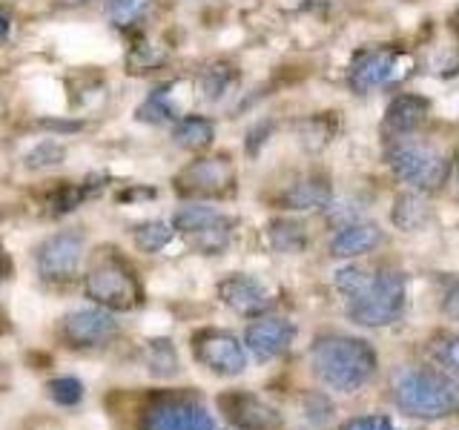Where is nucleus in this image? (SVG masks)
<instances>
[{"label":"nucleus","mask_w":459,"mask_h":430,"mask_svg":"<svg viewBox=\"0 0 459 430\" xmlns=\"http://www.w3.org/2000/svg\"><path fill=\"white\" fill-rule=\"evenodd\" d=\"M310 365L327 387L353 393L377 373V350L365 339L330 333L313 341Z\"/></svg>","instance_id":"1"},{"label":"nucleus","mask_w":459,"mask_h":430,"mask_svg":"<svg viewBox=\"0 0 459 430\" xmlns=\"http://www.w3.org/2000/svg\"><path fill=\"white\" fill-rule=\"evenodd\" d=\"M394 399L416 419H445L459 413V382L442 370H408L396 379Z\"/></svg>","instance_id":"2"},{"label":"nucleus","mask_w":459,"mask_h":430,"mask_svg":"<svg viewBox=\"0 0 459 430\" xmlns=\"http://www.w3.org/2000/svg\"><path fill=\"white\" fill-rule=\"evenodd\" d=\"M405 307V276L402 272H377L362 296L351 298L348 315L362 327L391 324Z\"/></svg>","instance_id":"3"},{"label":"nucleus","mask_w":459,"mask_h":430,"mask_svg":"<svg viewBox=\"0 0 459 430\" xmlns=\"http://www.w3.org/2000/svg\"><path fill=\"white\" fill-rule=\"evenodd\" d=\"M391 169L402 181L416 184L420 190H437L439 184H445L448 176V164L420 141H405L396 143L391 150Z\"/></svg>","instance_id":"4"},{"label":"nucleus","mask_w":459,"mask_h":430,"mask_svg":"<svg viewBox=\"0 0 459 430\" xmlns=\"http://www.w3.org/2000/svg\"><path fill=\"white\" fill-rule=\"evenodd\" d=\"M86 296L107 310H129L138 305L141 290H138V281L133 279V272L126 267L115 262H104L92 267L90 276H86Z\"/></svg>","instance_id":"5"},{"label":"nucleus","mask_w":459,"mask_h":430,"mask_svg":"<svg viewBox=\"0 0 459 430\" xmlns=\"http://www.w3.org/2000/svg\"><path fill=\"white\" fill-rule=\"evenodd\" d=\"M141 430H215V422L198 401L158 399L141 413Z\"/></svg>","instance_id":"6"},{"label":"nucleus","mask_w":459,"mask_h":430,"mask_svg":"<svg viewBox=\"0 0 459 430\" xmlns=\"http://www.w3.org/2000/svg\"><path fill=\"white\" fill-rule=\"evenodd\" d=\"M83 258V236L75 229L55 233L38 247V270L49 281H66L78 272Z\"/></svg>","instance_id":"7"},{"label":"nucleus","mask_w":459,"mask_h":430,"mask_svg":"<svg viewBox=\"0 0 459 430\" xmlns=\"http://www.w3.org/2000/svg\"><path fill=\"white\" fill-rule=\"evenodd\" d=\"M195 356L201 365L219 373V376H238L247 367L244 344L233 333H224V330H204V333H198Z\"/></svg>","instance_id":"8"},{"label":"nucleus","mask_w":459,"mask_h":430,"mask_svg":"<svg viewBox=\"0 0 459 430\" xmlns=\"http://www.w3.org/2000/svg\"><path fill=\"white\" fill-rule=\"evenodd\" d=\"M219 410L227 416V422L236 430H281L284 419L276 408H270L264 399L253 393H221L219 396Z\"/></svg>","instance_id":"9"},{"label":"nucleus","mask_w":459,"mask_h":430,"mask_svg":"<svg viewBox=\"0 0 459 430\" xmlns=\"http://www.w3.org/2000/svg\"><path fill=\"white\" fill-rule=\"evenodd\" d=\"M176 186L184 195H227L233 190V169L224 158H201L181 169Z\"/></svg>","instance_id":"10"},{"label":"nucleus","mask_w":459,"mask_h":430,"mask_svg":"<svg viewBox=\"0 0 459 430\" xmlns=\"http://www.w3.org/2000/svg\"><path fill=\"white\" fill-rule=\"evenodd\" d=\"M115 330H118L115 315L100 307H83V310L69 313L61 324V333L72 348H95V344H104L107 339L115 336Z\"/></svg>","instance_id":"11"},{"label":"nucleus","mask_w":459,"mask_h":430,"mask_svg":"<svg viewBox=\"0 0 459 430\" xmlns=\"http://www.w3.org/2000/svg\"><path fill=\"white\" fill-rule=\"evenodd\" d=\"M293 339H296V327L287 319H255L247 327V333H244V344L262 362L281 356L293 344Z\"/></svg>","instance_id":"12"},{"label":"nucleus","mask_w":459,"mask_h":430,"mask_svg":"<svg viewBox=\"0 0 459 430\" xmlns=\"http://www.w3.org/2000/svg\"><path fill=\"white\" fill-rule=\"evenodd\" d=\"M219 298L230 310H236L241 315H258L270 307L267 290L250 276H227L219 284Z\"/></svg>","instance_id":"13"},{"label":"nucleus","mask_w":459,"mask_h":430,"mask_svg":"<svg viewBox=\"0 0 459 430\" xmlns=\"http://www.w3.org/2000/svg\"><path fill=\"white\" fill-rule=\"evenodd\" d=\"M396 49H373L365 52L351 69V86L356 92H370L373 86H382L387 78L394 75L396 66Z\"/></svg>","instance_id":"14"},{"label":"nucleus","mask_w":459,"mask_h":430,"mask_svg":"<svg viewBox=\"0 0 459 430\" xmlns=\"http://www.w3.org/2000/svg\"><path fill=\"white\" fill-rule=\"evenodd\" d=\"M382 229L377 224H368V221H359V224H351L339 229L330 241V253L336 258H356V255H365L370 253L373 247H379L382 244Z\"/></svg>","instance_id":"15"},{"label":"nucleus","mask_w":459,"mask_h":430,"mask_svg":"<svg viewBox=\"0 0 459 430\" xmlns=\"http://www.w3.org/2000/svg\"><path fill=\"white\" fill-rule=\"evenodd\" d=\"M428 100L420 95H399L391 100V107L385 112V126L391 133H411V129L420 126L428 118Z\"/></svg>","instance_id":"16"},{"label":"nucleus","mask_w":459,"mask_h":430,"mask_svg":"<svg viewBox=\"0 0 459 430\" xmlns=\"http://www.w3.org/2000/svg\"><path fill=\"white\" fill-rule=\"evenodd\" d=\"M391 221L402 233H416L430 221V204L428 198L420 193H402L394 198V210H391Z\"/></svg>","instance_id":"17"},{"label":"nucleus","mask_w":459,"mask_h":430,"mask_svg":"<svg viewBox=\"0 0 459 430\" xmlns=\"http://www.w3.org/2000/svg\"><path fill=\"white\" fill-rule=\"evenodd\" d=\"M281 204L293 212H307V210H322L330 204V186L325 181H316V178H307V181H299L293 184L290 190L281 195Z\"/></svg>","instance_id":"18"},{"label":"nucleus","mask_w":459,"mask_h":430,"mask_svg":"<svg viewBox=\"0 0 459 430\" xmlns=\"http://www.w3.org/2000/svg\"><path fill=\"white\" fill-rule=\"evenodd\" d=\"M215 138V126L212 121L201 118V115H186V118H181L176 124V129H172V141H176V147L181 150H207L210 143Z\"/></svg>","instance_id":"19"},{"label":"nucleus","mask_w":459,"mask_h":430,"mask_svg":"<svg viewBox=\"0 0 459 430\" xmlns=\"http://www.w3.org/2000/svg\"><path fill=\"white\" fill-rule=\"evenodd\" d=\"M224 219V215L219 210H212V207H204V204H186L181 207L176 215H172V227L178 229V233L184 236H198V233H204V229L215 227Z\"/></svg>","instance_id":"20"},{"label":"nucleus","mask_w":459,"mask_h":430,"mask_svg":"<svg viewBox=\"0 0 459 430\" xmlns=\"http://www.w3.org/2000/svg\"><path fill=\"white\" fill-rule=\"evenodd\" d=\"M270 244L276 247L279 253H301L307 247V233H305V224H299L293 219H276L270 221Z\"/></svg>","instance_id":"21"},{"label":"nucleus","mask_w":459,"mask_h":430,"mask_svg":"<svg viewBox=\"0 0 459 430\" xmlns=\"http://www.w3.org/2000/svg\"><path fill=\"white\" fill-rule=\"evenodd\" d=\"M198 83H201V98L215 104V100H221L230 92V86L236 83V69L230 64H212L201 72Z\"/></svg>","instance_id":"22"},{"label":"nucleus","mask_w":459,"mask_h":430,"mask_svg":"<svg viewBox=\"0 0 459 430\" xmlns=\"http://www.w3.org/2000/svg\"><path fill=\"white\" fill-rule=\"evenodd\" d=\"M147 367L155 379H172L178 373V353L169 339H155L147 348Z\"/></svg>","instance_id":"23"},{"label":"nucleus","mask_w":459,"mask_h":430,"mask_svg":"<svg viewBox=\"0 0 459 430\" xmlns=\"http://www.w3.org/2000/svg\"><path fill=\"white\" fill-rule=\"evenodd\" d=\"M172 233H176V227H169L167 221H143L133 229V238L138 244L141 253H161L167 244L172 241Z\"/></svg>","instance_id":"24"},{"label":"nucleus","mask_w":459,"mask_h":430,"mask_svg":"<svg viewBox=\"0 0 459 430\" xmlns=\"http://www.w3.org/2000/svg\"><path fill=\"white\" fill-rule=\"evenodd\" d=\"M167 90H158V92H152L147 100H143V104L138 107V118L141 121H147V124H167V121H172V118H176V107H172L169 104V100H167Z\"/></svg>","instance_id":"25"},{"label":"nucleus","mask_w":459,"mask_h":430,"mask_svg":"<svg viewBox=\"0 0 459 430\" xmlns=\"http://www.w3.org/2000/svg\"><path fill=\"white\" fill-rule=\"evenodd\" d=\"M47 393H49V399L55 401V405L75 408L78 401L83 399V384L75 376H57V379H52L47 384Z\"/></svg>","instance_id":"26"},{"label":"nucleus","mask_w":459,"mask_h":430,"mask_svg":"<svg viewBox=\"0 0 459 430\" xmlns=\"http://www.w3.org/2000/svg\"><path fill=\"white\" fill-rule=\"evenodd\" d=\"M152 0H107V18L115 26H133Z\"/></svg>","instance_id":"27"},{"label":"nucleus","mask_w":459,"mask_h":430,"mask_svg":"<svg viewBox=\"0 0 459 430\" xmlns=\"http://www.w3.org/2000/svg\"><path fill=\"white\" fill-rule=\"evenodd\" d=\"M373 281V276L370 272H365L362 267H342L339 272H336V290L342 293V296H348V301L351 298H356V296H362L365 290H368V284Z\"/></svg>","instance_id":"28"},{"label":"nucleus","mask_w":459,"mask_h":430,"mask_svg":"<svg viewBox=\"0 0 459 430\" xmlns=\"http://www.w3.org/2000/svg\"><path fill=\"white\" fill-rule=\"evenodd\" d=\"M325 219L336 229H344L351 224H359V219H362V207H359L356 201H351V198H336V201H330V204L325 207Z\"/></svg>","instance_id":"29"},{"label":"nucleus","mask_w":459,"mask_h":430,"mask_svg":"<svg viewBox=\"0 0 459 430\" xmlns=\"http://www.w3.org/2000/svg\"><path fill=\"white\" fill-rule=\"evenodd\" d=\"M230 229H233V224H230L227 219H221L215 227L204 229V233H198V236H193V244H195L201 253L215 255V253H221L227 244H230Z\"/></svg>","instance_id":"30"},{"label":"nucleus","mask_w":459,"mask_h":430,"mask_svg":"<svg viewBox=\"0 0 459 430\" xmlns=\"http://www.w3.org/2000/svg\"><path fill=\"white\" fill-rule=\"evenodd\" d=\"M430 353H434V358L445 370H451L459 376V336H451V333L437 336L434 344H430Z\"/></svg>","instance_id":"31"},{"label":"nucleus","mask_w":459,"mask_h":430,"mask_svg":"<svg viewBox=\"0 0 459 430\" xmlns=\"http://www.w3.org/2000/svg\"><path fill=\"white\" fill-rule=\"evenodd\" d=\"M64 147L57 141H40L38 147L26 155V167L29 169H40V167H55L64 161Z\"/></svg>","instance_id":"32"},{"label":"nucleus","mask_w":459,"mask_h":430,"mask_svg":"<svg viewBox=\"0 0 459 430\" xmlns=\"http://www.w3.org/2000/svg\"><path fill=\"white\" fill-rule=\"evenodd\" d=\"M86 198V190H81V186H61L55 195H52V212L55 215H64V212H72L81 201Z\"/></svg>","instance_id":"33"},{"label":"nucleus","mask_w":459,"mask_h":430,"mask_svg":"<svg viewBox=\"0 0 459 430\" xmlns=\"http://www.w3.org/2000/svg\"><path fill=\"white\" fill-rule=\"evenodd\" d=\"M339 430H396L387 416H359V419H348Z\"/></svg>","instance_id":"34"},{"label":"nucleus","mask_w":459,"mask_h":430,"mask_svg":"<svg viewBox=\"0 0 459 430\" xmlns=\"http://www.w3.org/2000/svg\"><path fill=\"white\" fill-rule=\"evenodd\" d=\"M442 310H445V315H448V319L459 322V284H454L451 290H448V296H445Z\"/></svg>","instance_id":"35"},{"label":"nucleus","mask_w":459,"mask_h":430,"mask_svg":"<svg viewBox=\"0 0 459 430\" xmlns=\"http://www.w3.org/2000/svg\"><path fill=\"white\" fill-rule=\"evenodd\" d=\"M267 133H270V124H262V126L250 129V135H247V152H250V155H253V150H255V141H258V147H262Z\"/></svg>","instance_id":"36"},{"label":"nucleus","mask_w":459,"mask_h":430,"mask_svg":"<svg viewBox=\"0 0 459 430\" xmlns=\"http://www.w3.org/2000/svg\"><path fill=\"white\" fill-rule=\"evenodd\" d=\"M9 35V18L6 14H0V40H4Z\"/></svg>","instance_id":"37"},{"label":"nucleus","mask_w":459,"mask_h":430,"mask_svg":"<svg viewBox=\"0 0 459 430\" xmlns=\"http://www.w3.org/2000/svg\"><path fill=\"white\" fill-rule=\"evenodd\" d=\"M456 178H459V155H456Z\"/></svg>","instance_id":"38"}]
</instances>
